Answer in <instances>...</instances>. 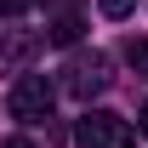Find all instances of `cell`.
Instances as JSON below:
<instances>
[{
    "instance_id": "6da1fadb",
    "label": "cell",
    "mask_w": 148,
    "mask_h": 148,
    "mask_svg": "<svg viewBox=\"0 0 148 148\" xmlns=\"http://www.w3.org/2000/svg\"><path fill=\"white\" fill-rule=\"evenodd\" d=\"M51 103H57V86L46 80V74H17V80H12V91H6V114L23 120V125L51 120Z\"/></svg>"
},
{
    "instance_id": "7a4b0ae2",
    "label": "cell",
    "mask_w": 148,
    "mask_h": 148,
    "mask_svg": "<svg viewBox=\"0 0 148 148\" xmlns=\"http://www.w3.org/2000/svg\"><path fill=\"white\" fill-rule=\"evenodd\" d=\"M74 143L80 148H131L137 131H131V120H120L114 108H86L80 125H74Z\"/></svg>"
},
{
    "instance_id": "3957f363",
    "label": "cell",
    "mask_w": 148,
    "mask_h": 148,
    "mask_svg": "<svg viewBox=\"0 0 148 148\" xmlns=\"http://www.w3.org/2000/svg\"><path fill=\"white\" fill-rule=\"evenodd\" d=\"M108 57L103 51H80V57H69V69H63V91L69 97H80V103H91L97 91H108Z\"/></svg>"
},
{
    "instance_id": "277c9868",
    "label": "cell",
    "mask_w": 148,
    "mask_h": 148,
    "mask_svg": "<svg viewBox=\"0 0 148 148\" xmlns=\"http://www.w3.org/2000/svg\"><path fill=\"white\" fill-rule=\"evenodd\" d=\"M40 40L29 34V29H0V74H17L29 57H34Z\"/></svg>"
},
{
    "instance_id": "5b68a950",
    "label": "cell",
    "mask_w": 148,
    "mask_h": 148,
    "mask_svg": "<svg viewBox=\"0 0 148 148\" xmlns=\"http://www.w3.org/2000/svg\"><path fill=\"white\" fill-rule=\"evenodd\" d=\"M46 40H51V46H74V40H80V17H74V12H57V23L46 29Z\"/></svg>"
},
{
    "instance_id": "8992f818",
    "label": "cell",
    "mask_w": 148,
    "mask_h": 148,
    "mask_svg": "<svg viewBox=\"0 0 148 148\" xmlns=\"http://www.w3.org/2000/svg\"><path fill=\"white\" fill-rule=\"evenodd\" d=\"M97 6H103V17H131L137 12V0H97Z\"/></svg>"
},
{
    "instance_id": "52a82bcc",
    "label": "cell",
    "mask_w": 148,
    "mask_h": 148,
    "mask_svg": "<svg viewBox=\"0 0 148 148\" xmlns=\"http://www.w3.org/2000/svg\"><path fill=\"white\" fill-rule=\"evenodd\" d=\"M131 63H137V74L148 80V34H143V40H131Z\"/></svg>"
},
{
    "instance_id": "ba28073f",
    "label": "cell",
    "mask_w": 148,
    "mask_h": 148,
    "mask_svg": "<svg viewBox=\"0 0 148 148\" xmlns=\"http://www.w3.org/2000/svg\"><path fill=\"white\" fill-rule=\"evenodd\" d=\"M29 12V0H0V17H23Z\"/></svg>"
},
{
    "instance_id": "9c48e42d",
    "label": "cell",
    "mask_w": 148,
    "mask_h": 148,
    "mask_svg": "<svg viewBox=\"0 0 148 148\" xmlns=\"http://www.w3.org/2000/svg\"><path fill=\"white\" fill-rule=\"evenodd\" d=\"M0 148H34L29 137H0Z\"/></svg>"
},
{
    "instance_id": "30bf717a",
    "label": "cell",
    "mask_w": 148,
    "mask_h": 148,
    "mask_svg": "<svg viewBox=\"0 0 148 148\" xmlns=\"http://www.w3.org/2000/svg\"><path fill=\"white\" fill-rule=\"evenodd\" d=\"M137 131H143V137H148V103H143V114H137Z\"/></svg>"
},
{
    "instance_id": "8fae6325",
    "label": "cell",
    "mask_w": 148,
    "mask_h": 148,
    "mask_svg": "<svg viewBox=\"0 0 148 148\" xmlns=\"http://www.w3.org/2000/svg\"><path fill=\"white\" fill-rule=\"evenodd\" d=\"M46 6H69V0H46Z\"/></svg>"
}]
</instances>
